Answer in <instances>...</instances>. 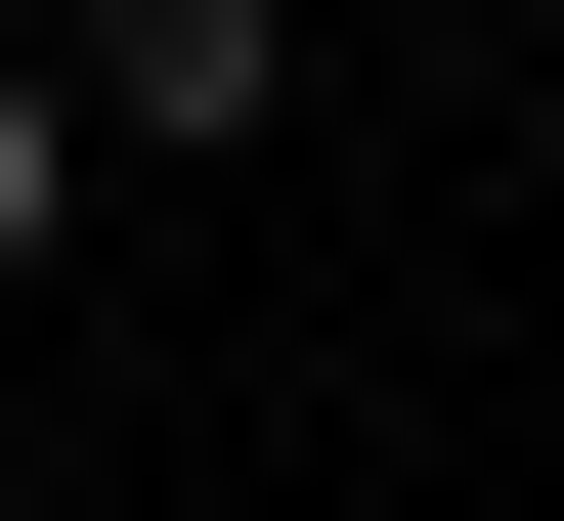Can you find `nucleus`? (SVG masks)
Returning a JSON list of instances; mask_svg holds the SVG:
<instances>
[{
  "label": "nucleus",
  "mask_w": 564,
  "mask_h": 521,
  "mask_svg": "<svg viewBox=\"0 0 564 521\" xmlns=\"http://www.w3.org/2000/svg\"><path fill=\"white\" fill-rule=\"evenodd\" d=\"M304 87V0H87V131H261Z\"/></svg>",
  "instance_id": "nucleus-1"
},
{
  "label": "nucleus",
  "mask_w": 564,
  "mask_h": 521,
  "mask_svg": "<svg viewBox=\"0 0 564 521\" xmlns=\"http://www.w3.org/2000/svg\"><path fill=\"white\" fill-rule=\"evenodd\" d=\"M44 218H87V131H44V44H0V261H44Z\"/></svg>",
  "instance_id": "nucleus-2"
}]
</instances>
